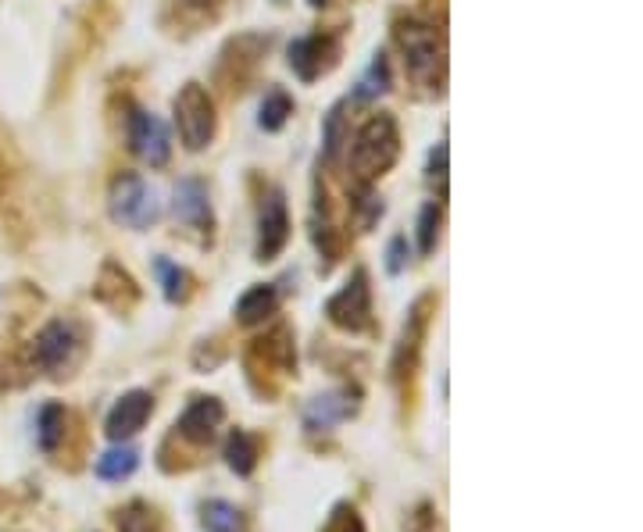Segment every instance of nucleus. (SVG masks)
<instances>
[{
  "instance_id": "obj_1",
  "label": "nucleus",
  "mask_w": 643,
  "mask_h": 532,
  "mask_svg": "<svg viewBox=\"0 0 643 532\" xmlns=\"http://www.w3.org/2000/svg\"><path fill=\"white\" fill-rule=\"evenodd\" d=\"M393 40L404 55V69L411 86L426 97H440L447 86V44L444 25L426 22L418 15H401L393 22Z\"/></svg>"
},
{
  "instance_id": "obj_2",
  "label": "nucleus",
  "mask_w": 643,
  "mask_h": 532,
  "mask_svg": "<svg viewBox=\"0 0 643 532\" xmlns=\"http://www.w3.org/2000/svg\"><path fill=\"white\" fill-rule=\"evenodd\" d=\"M397 158H401V129H397L393 114L379 111L357 129L347 168H351L354 186H372L390 172Z\"/></svg>"
},
{
  "instance_id": "obj_3",
  "label": "nucleus",
  "mask_w": 643,
  "mask_h": 532,
  "mask_svg": "<svg viewBox=\"0 0 643 532\" xmlns=\"http://www.w3.org/2000/svg\"><path fill=\"white\" fill-rule=\"evenodd\" d=\"M86 340L75 322H47V326L36 332L33 340V361L40 365V372H47L50 379H69L75 375L83 361Z\"/></svg>"
},
{
  "instance_id": "obj_4",
  "label": "nucleus",
  "mask_w": 643,
  "mask_h": 532,
  "mask_svg": "<svg viewBox=\"0 0 643 532\" xmlns=\"http://www.w3.org/2000/svg\"><path fill=\"white\" fill-rule=\"evenodd\" d=\"M268 47H272V36H262V33H243V36H233L222 55H218V69H215V83L222 94L236 97L247 89V83L254 80L257 64L265 61Z\"/></svg>"
},
{
  "instance_id": "obj_5",
  "label": "nucleus",
  "mask_w": 643,
  "mask_h": 532,
  "mask_svg": "<svg viewBox=\"0 0 643 532\" xmlns=\"http://www.w3.org/2000/svg\"><path fill=\"white\" fill-rule=\"evenodd\" d=\"M172 108H175V125H179V136H183V147L193 154L211 147L218 114H215V100L208 89H204L201 83H186L175 94Z\"/></svg>"
},
{
  "instance_id": "obj_6",
  "label": "nucleus",
  "mask_w": 643,
  "mask_h": 532,
  "mask_svg": "<svg viewBox=\"0 0 643 532\" xmlns=\"http://www.w3.org/2000/svg\"><path fill=\"white\" fill-rule=\"evenodd\" d=\"M108 211L119 226L125 229H150L158 222V197H154V190L144 183V176L136 172H122L119 179L111 183V197H108Z\"/></svg>"
},
{
  "instance_id": "obj_7",
  "label": "nucleus",
  "mask_w": 643,
  "mask_h": 532,
  "mask_svg": "<svg viewBox=\"0 0 643 532\" xmlns=\"http://www.w3.org/2000/svg\"><path fill=\"white\" fill-rule=\"evenodd\" d=\"M326 318L343 332H372V287L365 268H354L343 290L329 297Z\"/></svg>"
},
{
  "instance_id": "obj_8",
  "label": "nucleus",
  "mask_w": 643,
  "mask_h": 532,
  "mask_svg": "<svg viewBox=\"0 0 643 532\" xmlns=\"http://www.w3.org/2000/svg\"><path fill=\"white\" fill-rule=\"evenodd\" d=\"M433 311H436V297H433V293H422L418 301L408 307L401 340H397V347H393V361H390V372H393L397 383H408L411 375H415L418 358H422V343H426V332H429Z\"/></svg>"
},
{
  "instance_id": "obj_9",
  "label": "nucleus",
  "mask_w": 643,
  "mask_h": 532,
  "mask_svg": "<svg viewBox=\"0 0 643 532\" xmlns=\"http://www.w3.org/2000/svg\"><path fill=\"white\" fill-rule=\"evenodd\" d=\"M343 55V44H340V33H312V36H301V40L290 44V69L298 72L301 83H315L322 75H329L332 69L340 64Z\"/></svg>"
},
{
  "instance_id": "obj_10",
  "label": "nucleus",
  "mask_w": 643,
  "mask_h": 532,
  "mask_svg": "<svg viewBox=\"0 0 643 532\" xmlns=\"http://www.w3.org/2000/svg\"><path fill=\"white\" fill-rule=\"evenodd\" d=\"M290 243V211L282 190L272 186L262 197V215H257V246H254V262H276Z\"/></svg>"
},
{
  "instance_id": "obj_11",
  "label": "nucleus",
  "mask_w": 643,
  "mask_h": 532,
  "mask_svg": "<svg viewBox=\"0 0 643 532\" xmlns=\"http://www.w3.org/2000/svg\"><path fill=\"white\" fill-rule=\"evenodd\" d=\"M172 211H175L179 226L190 229V232H197L201 243H211V237H215V211H211L208 186H204L201 179H183V183L175 186Z\"/></svg>"
},
{
  "instance_id": "obj_12",
  "label": "nucleus",
  "mask_w": 643,
  "mask_h": 532,
  "mask_svg": "<svg viewBox=\"0 0 643 532\" xmlns=\"http://www.w3.org/2000/svg\"><path fill=\"white\" fill-rule=\"evenodd\" d=\"M129 147H133L139 158L150 168H165L172 158V144H169V129L150 111H133L129 114Z\"/></svg>"
},
{
  "instance_id": "obj_13",
  "label": "nucleus",
  "mask_w": 643,
  "mask_h": 532,
  "mask_svg": "<svg viewBox=\"0 0 643 532\" xmlns=\"http://www.w3.org/2000/svg\"><path fill=\"white\" fill-rule=\"evenodd\" d=\"M154 414V397L147 389H129L119 400H114V408L108 411V422H105V433L114 439V444H125V439H133L139 430L147 425V419Z\"/></svg>"
},
{
  "instance_id": "obj_14",
  "label": "nucleus",
  "mask_w": 643,
  "mask_h": 532,
  "mask_svg": "<svg viewBox=\"0 0 643 532\" xmlns=\"http://www.w3.org/2000/svg\"><path fill=\"white\" fill-rule=\"evenodd\" d=\"M226 422V404L218 397H197V400H190V408L179 414V422H175V433L186 439V444L193 447H204V444H211L215 433H218V425Z\"/></svg>"
},
{
  "instance_id": "obj_15",
  "label": "nucleus",
  "mask_w": 643,
  "mask_h": 532,
  "mask_svg": "<svg viewBox=\"0 0 643 532\" xmlns=\"http://www.w3.org/2000/svg\"><path fill=\"white\" fill-rule=\"evenodd\" d=\"M357 414V389H332V394L315 397L304 411V425L312 433H329L332 425Z\"/></svg>"
},
{
  "instance_id": "obj_16",
  "label": "nucleus",
  "mask_w": 643,
  "mask_h": 532,
  "mask_svg": "<svg viewBox=\"0 0 643 532\" xmlns=\"http://www.w3.org/2000/svg\"><path fill=\"white\" fill-rule=\"evenodd\" d=\"M94 297L100 304H108L111 311H133L136 301H139V287L136 279L129 276V271L119 265V262H105L100 265V276H97V287H94Z\"/></svg>"
},
{
  "instance_id": "obj_17",
  "label": "nucleus",
  "mask_w": 643,
  "mask_h": 532,
  "mask_svg": "<svg viewBox=\"0 0 643 532\" xmlns=\"http://www.w3.org/2000/svg\"><path fill=\"white\" fill-rule=\"evenodd\" d=\"M218 11H222V0H172L165 25H169L172 33L190 36V33H201L208 22H215Z\"/></svg>"
},
{
  "instance_id": "obj_18",
  "label": "nucleus",
  "mask_w": 643,
  "mask_h": 532,
  "mask_svg": "<svg viewBox=\"0 0 643 532\" xmlns=\"http://www.w3.org/2000/svg\"><path fill=\"white\" fill-rule=\"evenodd\" d=\"M251 358H262L268 368L276 372H293L298 368V350H293V336L287 326H276L268 336H262V340H254L251 347Z\"/></svg>"
},
{
  "instance_id": "obj_19",
  "label": "nucleus",
  "mask_w": 643,
  "mask_h": 532,
  "mask_svg": "<svg viewBox=\"0 0 643 532\" xmlns=\"http://www.w3.org/2000/svg\"><path fill=\"white\" fill-rule=\"evenodd\" d=\"M279 307V290L268 287V282H257L236 301V322L240 326H257V322L272 318Z\"/></svg>"
},
{
  "instance_id": "obj_20",
  "label": "nucleus",
  "mask_w": 643,
  "mask_h": 532,
  "mask_svg": "<svg viewBox=\"0 0 643 532\" xmlns=\"http://www.w3.org/2000/svg\"><path fill=\"white\" fill-rule=\"evenodd\" d=\"M201 525L204 532H247V515L229 500H204Z\"/></svg>"
},
{
  "instance_id": "obj_21",
  "label": "nucleus",
  "mask_w": 643,
  "mask_h": 532,
  "mask_svg": "<svg viewBox=\"0 0 643 532\" xmlns=\"http://www.w3.org/2000/svg\"><path fill=\"white\" fill-rule=\"evenodd\" d=\"M136 464H139V450L136 447H129V444H114L111 450H105L97 458L94 464V472L100 479H108V483H119V479H129L136 472Z\"/></svg>"
},
{
  "instance_id": "obj_22",
  "label": "nucleus",
  "mask_w": 643,
  "mask_h": 532,
  "mask_svg": "<svg viewBox=\"0 0 643 532\" xmlns=\"http://www.w3.org/2000/svg\"><path fill=\"white\" fill-rule=\"evenodd\" d=\"M154 271H158V282H161V293L169 304H186L190 293H193V276L186 268L172 265L169 257H158L154 262Z\"/></svg>"
},
{
  "instance_id": "obj_23",
  "label": "nucleus",
  "mask_w": 643,
  "mask_h": 532,
  "mask_svg": "<svg viewBox=\"0 0 643 532\" xmlns=\"http://www.w3.org/2000/svg\"><path fill=\"white\" fill-rule=\"evenodd\" d=\"M226 464L233 469L236 475H251L254 464H257V444L251 433L233 430L226 439Z\"/></svg>"
},
{
  "instance_id": "obj_24",
  "label": "nucleus",
  "mask_w": 643,
  "mask_h": 532,
  "mask_svg": "<svg viewBox=\"0 0 643 532\" xmlns=\"http://www.w3.org/2000/svg\"><path fill=\"white\" fill-rule=\"evenodd\" d=\"M64 422H69V414H64L61 404H54V400H50V404H44L40 422H36V439H40V447L47 454H54L58 444L64 439Z\"/></svg>"
},
{
  "instance_id": "obj_25",
  "label": "nucleus",
  "mask_w": 643,
  "mask_h": 532,
  "mask_svg": "<svg viewBox=\"0 0 643 532\" xmlns=\"http://www.w3.org/2000/svg\"><path fill=\"white\" fill-rule=\"evenodd\" d=\"M290 114H293V100H290V94L287 89H272V94L265 97V104H262V129L265 133H279L282 125L290 122Z\"/></svg>"
},
{
  "instance_id": "obj_26",
  "label": "nucleus",
  "mask_w": 643,
  "mask_h": 532,
  "mask_svg": "<svg viewBox=\"0 0 643 532\" xmlns=\"http://www.w3.org/2000/svg\"><path fill=\"white\" fill-rule=\"evenodd\" d=\"M440 222H444V204H426L422 207V218H418V251L422 254H433L436 243H440Z\"/></svg>"
},
{
  "instance_id": "obj_27",
  "label": "nucleus",
  "mask_w": 643,
  "mask_h": 532,
  "mask_svg": "<svg viewBox=\"0 0 643 532\" xmlns=\"http://www.w3.org/2000/svg\"><path fill=\"white\" fill-rule=\"evenodd\" d=\"M390 89V64H386V55L372 58V69L365 72L362 89H357V97H379Z\"/></svg>"
},
{
  "instance_id": "obj_28",
  "label": "nucleus",
  "mask_w": 643,
  "mask_h": 532,
  "mask_svg": "<svg viewBox=\"0 0 643 532\" xmlns=\"http://www.w3.org/2000/svg\"><path fill=\"white\" fill-rule=\"evenodd\" d=\"M322 532H365V522L362 515H357L354 504H337L332 508V515L326 518V525H322Z\"/></svg>"
},
{
  "instance_id": "obj_29",
  "label": "nucleus",
  "mask_w": 643,
  "mask_h": 532,
  "mask_svg": "<svg viewBox=\"0 0 643 532\" xmlns=\"http://www.w3.org/2000/svg\"><path fill=\"white\" fill-rule=\"evenodd\" d=\"M404 532H440V515H436V508L429 500H422L418 508L408 515Z\"/></svg>"
},
{
  "instance_id": "obj_30",
  "label": "nucleus",
  "mask_w": 643,
  "mask_h": 532,
  "mask_svg": "<svg viewBox=\"0 0 643 532\" xmlns=\"http://www.w3.org/2000/svg\"><path fill=\"white\" fill-rule=\"evenodd\" d=\"M429 183H436L440 201H444L447 197V140H440L436 150L429 154Z\"/></svg>"
},
{
  "instance_id": "obj_31",
  "label": "nucleus",
  "mask_w": 643,
  "mask_h": 532,
  "mask_svg": "<svg viewBox=\"0 0 643 532\" xmlns=\"http://www.w3.org/2000/svg\"><path fill=\"white\" fill-rule=\"evenodd\" d=\"M404 265H408V240L393 237L390 246H386V271H390V276H401Z\"/></svg>"
},
{
  "instance_id": "obj_32",
  "label": "nucleus",
  "mask_w": 643,
  "mask_h": 532,
  "mask_svg": "<svg viewBox=\"0 0 643 532\" xmlns=\"http://www.w3.org/2000/svg\"><path fill=\"white\" fill-rule=\"evenodd\" d=\"M307 4H312V8H329L332 0H307Z\"/></svg>"
}]
</instances>
